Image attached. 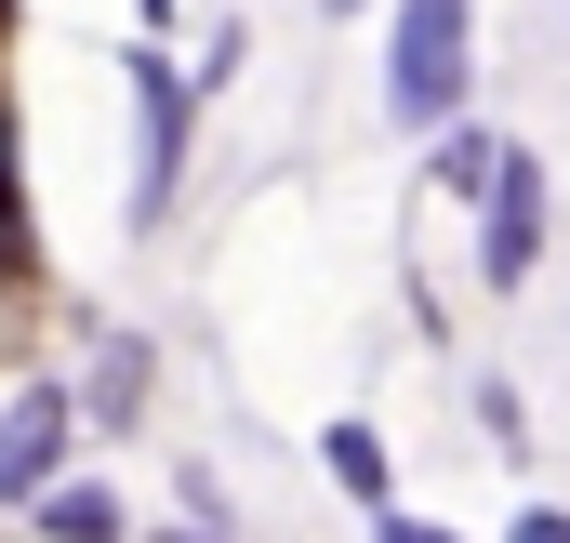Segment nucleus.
I'll list each match as a JSON object with an SVG mask.
<instances>
[{
	"label": "nucleus",
	"instance_id": "nucleus-1",
	"mask_svg": "<svg viewBox=\"0 0 570 543\" xmlns=\"http://www.w3.org/2000/svg\"><path fill=\"white\" fill-rule=\"evenodd\" d=\"M464 93V0H412L399 13V67H385V107L399 120H451Z\"/></svg>",
	"mask_w": 570,
	"mask_h": 543
},
{
	"label": "nucleus",
	"instance_id": "nucleus-2",
	"mask_svg": "<svg viewBox=\"0 0 570 543\" xmlns=\"http://www.w3.org/2000/svg\"><path fill=\"white\" fill-rule=\"evenodd\" d=\"M67 437H80V398H67V385H27V398L0 411V504H27V491L67 464Z\"/></svg>",
	"mask_w": 570,
	"mask_h": 543
},
{
	"label": "nucleus",
	"instance_id": "nucleus-3",
	"mask_svg": "<svg viewBox=\"0 0 570 543\" xmlns=\"http://www.w3.org/2000/svg\"><path fill=\"white\" fill-rule=\"evenodd\" d=\"M478 186H491V292H518V278H531V239H544V172H531V159H518V146H491V172H478Z\"/></svg>",
	"mask_w": 570,
	"mask_h": 543
},
{
	"label": "nucleus",
	"instance_id": "nucleus-4",
	"mask_svg": "<svg viewBox=\"0 0 570 543\" xmlns=\"http://www.w3.org/2000/svg\"><path fill=\"white\" fill-rule=\"evenodd\" d=\"M134 93H146V172H134V213H159V199H173V172H186V93L159 80V53L134 67Z\"/></svg>",
	"mask_w": 570,
	"mask_h": 543
},
{
	"label": "nucleus",
	"instance_id": "nucleus-5",
	"mask_svg": "<svg viewBox=\"0 0 570 543\" xmlns=\"http://www.w3.org/2000/svg\"><path fill=\"white\" fill-rule=\"evenodd\" d=\"M27 517H40V531H67V543H107V531H120V504H107V491H53V477L27 491Z\"/></svg>",
	"mask_w": 570,
	"mask_h": 543
},
{
	"label": "nucleus",
	"instance_id": "nucleus-6",
	"mask_svg": "<svg viewBox=\"0 0 570 543\" xmlns=\"http://www.w3.org/2000/svg\"><path fill=\"white\" fill-rule=\"evenodd\" d=\"M332 477H345L358 504H385V437H372V424H332Z\"/></svg>",
	"mask_w": 570,
	"mask_h": 543
},
{
	"label": "nucleus",
	"instance_id": "nucleus-7",
	"mask_svg": "<svg viewBox=\"0 0 570 543\" xmlns=\"http://www.w3.org/2000/svg\"><path fill=\"white\" fill-rule=\"evenodd\" d=\"M146 13H159V0H146Z\"/></svg>",
	"mask_w": 570,
	"mask_h": 543
}]
</instances>
